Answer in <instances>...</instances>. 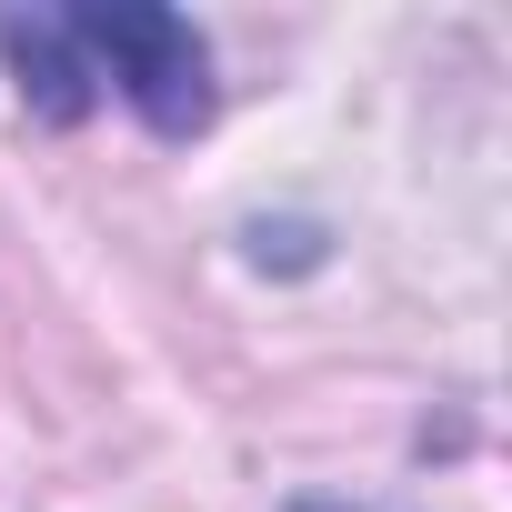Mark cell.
Here are the masks:
<instances>
[{"label":"cell","mask_w":512,"mask_h":512,"mask_svg":"<svg viewBox=\"0 0 512 512\" xmlns=\"http://www.w3.org/2000/svg\"><path fill=\"white\" fill-rule=\"evenodd\" d=\"M71 41L81 61H111L121 101L161 131V141H191L211 121V51L181 11H151V0H101V11H71Z\"/></svg>","instance_id":"obj_1"},{"label":"cell","mask_w":512,"mask_h":512,"mask_svg":"<svg viewBox=\"0 0 512 512\" xmlns=\"http://www.w3.org/2000/svg\"><path fill=\"white\" fill-rule=\"evenodd\" d=\"M0 51H11L21 101H31L41 121H81V111H91V61H81L71 21H0Z\"/></svg>","instance_id":"obj_2"}]
</instances>
